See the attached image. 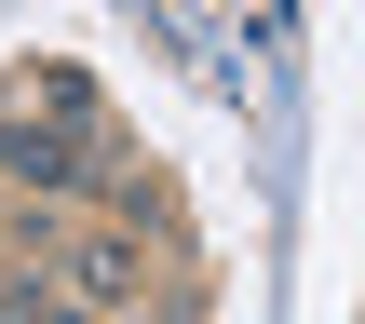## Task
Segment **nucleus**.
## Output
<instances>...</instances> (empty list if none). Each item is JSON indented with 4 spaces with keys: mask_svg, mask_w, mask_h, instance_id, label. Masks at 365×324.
Masks as SVG:
<instances>
[{
    "mask_svg": "<svg viewBox=\"0 0 365 324\" xmlns=\"http://www.w3.org/2000/svg\"><path fill=\"white\" fill-rule=\"evenodd\" d=\"M81 298H135V257L122 244H81Z\"/></svg>",
    "mask_w": 365,
    "mask_h": 324,
    "instance_id": "1",
    "label": "nucleus"
}]
</instances>
